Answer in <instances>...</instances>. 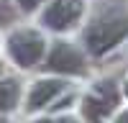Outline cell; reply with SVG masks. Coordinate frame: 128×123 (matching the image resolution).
<instances>
[{"instance_id": "12", "label": "cell", "mask_w": 128, "mask_h": 123, "mask_svg": "<svg viewBox=\"0 0 128 123\" xmlns=\"http://www.w3.org/2000/svg\"><path fill=\"white\" fill-rule=\"evenodd\" d=\"M0 123H8V120H3V118H0Z\"/></svg>"}, {"instance_id": "9", "label": "cell", "mask_w": 128, "mask_h": 123, "mask_svg": "<svg viewBox=\"0 0 128 123\" xmlns=\"http://www.w3.org/2000/svg\"><path fill=\"white\" fill-rule=\"evenodd\" d=\"M18 5L23 8V10H34V8L41 5V0H18Z\"/></svg>"}, {"instance_id": "2", "label": "cell", "mask_w": 128, "mask_h": 123, "mask_svg": "<svg viewBox=\"0 0 128 123\" xmlns=\"http://www.w3.org/2000/svg\"><path fill=\"white\" fill-rule=\"evenodd\" d=\"M8 49H10V56L20 67H31L44 54V38H41V34H36L31 28H20L8 38Z\"/></svg>"}, {"instance_id": "10", "label": "cell", "mask_w": 128, "mask_h": 123, "mask_svg": "<svg viewBox=\"0 0 128 123\" xmlns=\"http://www.w3.org/2000/svg\"><path fill=\"white\" fill-rule=\"evenodd\" d=\"M38 123H77V120H72V118H44Z\"/></svg>"}, {"instance_id": "5", "label": "cell", "mask_w": 128, "mask_h": 123, "mask_svg": "<svg viewBox=\"0 0 128 123\" xmlns=\"http://www.w3.org/2000/svg\"><path fill=\"white\" fill-rule=\"evenodd\" d=\"M46 69L62 72V74H82L84 72V56L69 44H56L49 54Z\"/></svg>"}, {"instance_id": "7", "label": "cell", "mask_w": 128, "mask_h": 123, "mask_svg": "<svg viewBox=\"0 0 128 123\" xmlns=\"http://www.w3.org/2000/svg\"><path fill=\"white\" fill-rule=\"evenodd\" d=\"M18 82L16 80H3L0 82V110H13L18 102Z\"/></svg>"}, {"instance_id": "11", "label": "cell", "mask_w": 128, "mask_h": 123, "mask_svg": "<svg viewBox=\"0 0 128 123\" xmlns=\"http://www.w3.org/2000/svg\"><path fill=\"white\" fill-rule=\"evenodd\" d=\"M118 123H128V110H126V113H123V116L118 118Z\"/></svg>"}, {"instance_id": "8", "label": "cell", "mask_w": 128, "mask_h": 123, "mask_svg": "<svg viewBox=\"0 0 128 123\" xmlns=\"http://www.w3.org/2000/svg\"><path fill=\"white\" fill-rule=\"evenodd\" d=\"M13 20V8L8 5V0H0V26Z\"/></svg>"}, {"instance_id": "13", "label": "cell", "mask_w": 128, "mask_h": 123, "mask_svg": "<svg viewBox=\"0 0 128 123\" xmlns=\"http://www.w3.org/2000/svg\"><path fill=\"white\" fill-rule=\"evenodd\" d=\"M126 95H128V85H126Z\"/></svg>"}, {"instance_id": "6", "label": "cell", "mask_w": 128, "mask_h": 123, "mask_svg": "<svg viewBox=\"0 0 128 123\" xmlns=\"http://www.w3.org/2000/svg\"><path fill=\"white\" fill-rule=\"evenodd\" d=\"M64 90V82L62 80H41L34 85V90L28 92V108L36 110V108H44L49 100H54L59 92Z\"/></svg>"}, {"instance_id": "14", "label": "cell", "mask_w": 128, "mask_h": 123, "mask_svg": "<svg viewBox=\"0 0 128 123\" xmlns=\"http://www.w3.org/2000/svg\"><path fill=\"white\" fill-rule=\"evenodd\" d=\"M0 72H3V67H0Z\"/></svg>"}, {"instance_id": "1", "label": "cell", "mask_w": 128, "mask_h": 123, "mask_svg": "<svg viewBox=\"0 0 128 123\" xmlns=\"http://www.w3.org/2000/svg\"><path fill=\"white\" fill-rule=\"evenodd\" d=\"M128 36V18L118 16V18H102L84 31V44L92 54H105L110 46H115L118 41H123Z\"/></svg>"}, {"instance_id": "4", "label": "cell", "mask_w": 128, "mask_h": 123, "mask_svg": "<svg viewBox=\"0 0 128 123\" xmlns=\"http://www.w3.org/2000/svg\"><path fill=\"white\" fill-rule=\"evenodd\" d=\"M115 105H118V90L113 82H102L84 100V116L90 118V123H100Z\"/></svg>"}, {"instance_id": "3", "label": "cell", "mask_w": 128, "mask_h": 123, "mask_svg": "<svg viewBox=\"0 0 128 123\" xmlns=\"http://www.w3.org/2000/svg\"><path fill=\"white\" fill-rule=\"evenodd\" d=\"M82 16V0H54L44 10V26L51 31H67Z\"/></svg>"}]
</instances>
